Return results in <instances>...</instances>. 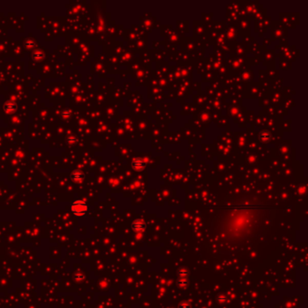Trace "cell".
Returning <instances> with one entry per match:
<instances>
[{
    "label": "cell",
    "mask_w": 308,
    "mask_h": 308,
    "mask_svg": "<svg viewBox=\"0 0 308 308\" xmlns=\"http://www.w3.org/2000/svg\"><path fill=\"white\" fill-rule=\"evenodd\" d=\"M83 177H84V175H83L82 172L78 171V170L72 172V174H71V178H72V180H74L75 182H81L82 179H83Z\"/></svg>",
    "instance_id": "cell-3"
},
{
    "label": "cell",
    "mask_w": 308,
    "mask_h": 308,
    "mask_svg": "<svg viewBox=\"0 0 308 308\" xmlns=\"http://www.w3.org/2000/svg\"><path fill=\"white\" fill-rule=\"evenodd\" d=\"M4 110L6 112L11 113V112H13L16 110V104L14 101H7L4 105Z\"/></svg>",
    "instance_id": "cell-2"
},
{
    "label": "cell",
    "mask_w": 308,
    "mask_h": 308,
    "mask_svg": "<svg viewBox=\"0 0 308 308\" xmlns=\"http://www.w3.org/2000/svg\"><path fill=\"white\" fill-rule=\"evenodd\" d=\"M67 141H68L69 143H71V142H75V141H76V138H75V137H73V138H72V136H71V138H70V137H69V138L67 139Z\"/></svg>",
    "instance_id": "cell-5"
},
{
    "label": "cell",
    "mask_w": 308,
    "mask_h": 308,
    "mask_svg": "<svg viewBox=\"0 0 308 308\" xmlns=\"http://www.w3.org/2000/svg\"><path fill=\"white\" fill-rule=\"evenodd\" d=\"M33 56H34V59H41V58L44 57V54H43V52H41V51H37V52H35V53L33 54Z\"/></svg>",
    "instance_id": "cell-4"
},
{
    "label": "cell",
    "mask_w": 308,
    "mask_h": 308,
    "mask_svg": "<svg viewBox=\"0 0 308 308\" xmlns=\"http://www.w3.org/2000/svg\"><path fill=\"white\" fill-rule=\"evenodd\" d=\"M89 207L83 200H76L70 204V211L77 217H83L87 214Z\"/></svg>",
    "instance_id": "cell-1"
}]
</instances>
